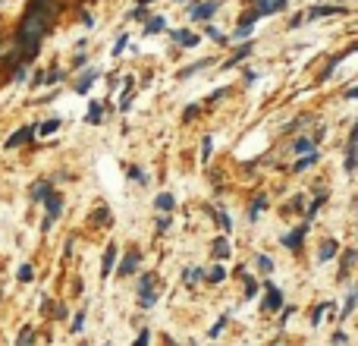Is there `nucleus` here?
I'll list each match as a JSON object with an SVG mask.
<instances>
[{"instance_id": "aec40b11", "label": "nucleus", "mask_w": 358, "mask_h": 346, "mask_svg": "<svg viewBox=\"0 0 358 346\" xmlns=\"http://www.w3.org/2000/svg\"><path fill=\"white\" fill-rule=\"evenodd\" d=\"M48 192H54V186H50V179H41V183L32 186V202H44V195Z\"/></svg>"}, {"instance_id": "39448f33", "label": "nucleus", "mask_w": 358, "mask_h": 346, "mask_svg": "<svg viewBox=\"0 0 358 346\" xmlns=\"http://www.w3.org/2000/svg\"><path fill=\"white\" fill-rule=\"evenodd\" d=\"M264 287H267V296H264V309H267V311H277V309L283 305V293L277 290V283H274V280H267Z\"/></svg>"}, {"instance_id": "412c9836", "label": "nucleus", "mask_w": 358, "mask_h": 346, "mask_svg": "<svg viewBox=\"0 0 358 346\" xmlns=\"http://www.w3.org/2000/svg\"><path fill=\"white\" fill-rule=\"evenodd\" d=\"M138 261H142V258H138V252H132V255H126V261L119 264V271H116V274H119V277H129L132 271L138 268Z\"/></svg>"}, {"instance_id": "4be33fe9", "label": "nucleus", "mask_w": 358, "mask_h": 346, "mask_svg": "<svg viewBox=\"0 0 358 346\" xmlns=\"http://www.w3.org/2000/svg\"><path fill=\"white\" fill-rule=\"evenodd\" d=\"M355 255H358L355 249H346V252H342V268H340V277H349V271H352V264H355Z\"/></svg>"}, {"instance_id": "a878e982", "label": "nucleus", "mask_w": 358, "mask_h": 346, "mask_svg": "<svg viewBox=\"0 0 358 346\" xmlns=\"http://www.w3.org/2000/svg\"><path fill=\"white\" fill-rule=\"evenodd\" d=\"M101 114H104V104H101V101H91V107H88V123H101Z\"/></svg>"}, {"instance_id": "4c0bfd02", "label": "nucleus", "mask_w": 358, "mask_h": 346, "mask_svg": "<svg viewBox=\"0 0 358 346\" xmlns=\"http://www.w3.org/2000/svg\"><path fill=\"white\" fill-rule=\"evenodd\" d=\"M82 328H85V309L72 318V334H82Z\"/></svg>"}, {"instance_id": "20e7f679", "label": "nucleus", "mask_w": 358, "mask_h": 346, "mask_svg": "<svg viewBox=\"0 0 358 346\" xmlns=\"http://www.w3.org/2000/svg\"><path fill=\"white\" fill-rule=\"evenodd\" d=\"M286 6H289V0H258L255 10H258V16H274V13L286 10Z\"/></svg>"}, {"instance_id": "2f4dec72", "label": "nucleus", "mask_w": 358, "mask_h": 346, "mask_svg": "<svg viewBox=\"0 0 358 346\" xmlns=\"http://www.w3.org/2000/svg\"><path fill=\"white\" fill-rule=\"evenodd\" d=\"M201 277H204L201 268H189V271H185V283H189V287H192V283H198Z\"/></svg>"}, {"instance_id": "9d476101", "label": "nucleus", "mask_w": 358, "mask_h": 346, "mask_svg": "<svg viewBox=\"0 0 358 346\" xmlns=\"http://www.w3.org/2000/svg\"><path fill=\"white\" fill-rule=\"evenodd\" d=\"M98 79H101V72H98V69H88V72H82V79L76 82V91H79V95H88V88L98 82Z\"/></svg>"}, {"instance_id": "0eeeda50", "label": "nucleus", "mask_w": 358, "mask_h": 346, "mask_svg": "<svg viewBox=\"0 0 358 346\" xmlns=\"http://www.w3.org/2000/svg\"><path fill=\"white\" fill-rule=\"evenodd\" d=\"M355 142H358V129L349 132V142H346V161H342L346 173H355Z\"/></svg>"}, {"instance_id": "864d4df0", "label": "nucleus", "mask_w": 358, "mask_h": 346, "mask_svg": "<svg viewBox=\"0 0 358 346\" xmlns=\"http://www.w3.org/2000/svg\"><path fill=\"white\" fill-rule=\"evenodd\" d=\"M179 3H182V0H179Z\"/></svg>"}, {"instance_id": "423d86ee", "label": "nucleus", "mask_w": 358, "mask_h": 346, "mask_svg": "<svg viewBox=\"0 0 358 346\" xmlns=\"http://www.w3.org/2000/svg\"><path fill=\"white\" fill-rule=\"evenodd\" d=\"M35 129H38V126H22L19 132H13V136L6 138V148H19V145L32 142V138H35Z\"/></svg>"}, {"instance_id": "4468645a", "label": "nucleus", "mask_w": 358, "mask_h": 346, "mask_svg": "<svg viewBox=\"0 0 358 346\" xmlns=\"http://www.w3.org/2000/svg\"><path fill=\"white\" fill-rule=\"evenodd\" d=\"M163 29H167V19H163V16H151V19H145V35H161Z\"/></svg>"}, {"instance_id": "a211bd4d", "label": "nucleus", "mask_w": 358, "mask_h": 346, "mask_svg": "<svg viewBox=\"0 0 358 346\" xmlns=\"http://www.w3.org/2000/svg\"><path fill=\"white\" fill-rule=\"evenodd\" d=\"M214 63V60H198V63H192V66H185V69H179L176 72V79H189V76H195V72H201V69H208V66Z\"/></svg>"}, {"instance_id": "49530a36", "label": "nucleus", "mask_w": 358, "mask_h": 346, "mask_svg": "<svg viewBox=\"0 0 358 346\" xmlns=\"http://www.w3.org/2000/svg\"><path fill=\"white\" fill-rule=\"evenodd\" d=\"M211 148H214V142H211V138H204V142H201V157H204V161H208Z\"/></svg>"}, {"instance_id": "37998d69", "label": "nucleus", "mask_w": 358, "mask_h": 346, "mask_svg": "<svg viewBox=\"0 0 358 346\" xmlns=\"http://www.w3.org/2000/svg\"><path fill=\"white\" fill-rule=\"evenodd\" d=\"M223 328H227V315H223V318H220V321H217V324H214V328H211V330H208V337H220V330H223Z\"/></svg>"}, {"instance_id": "e433bc0d", "label": "nucleus", "mask_w": 358, "mask_h": 346, "mask_svg": "<svg viewBox=\"0 0 358 346\" xmlns=\"http://www.w3.org/2000/svg\"><path fill=\"white\" fill-rule=\"evenodd\" d=\"M129 179H135V183H148V176H145V170L142 167H129Z\"/></svg>"}, {"instance_id": "9b49d317", "label": "nucleus", "mask_w": 358, "mask_h": 346, "mask_svg": "<svg viewBox=\"0 0 358 346\" xmlns=\"http://www.w3.org/2000/svg\"><path fill=\"white\" fill-rule=\"evenodd\" d=\"M305 233H308V221H305L298 230H293L289 236H283V245H286V249H298V245H302V239H305Z\"/></svg>"}, {"instance_id": "bb28decb", "label": "nucleus", "mask_w": 358, "mask_h": 346, "mask_svg": "<svg viewBox=\"0 0 358 346\" xmlns=\"http://www.w3.org/2000/svg\"><path fill=\"white\" fill-rule=\"evenodd\" d=\"M214 255L217 258H229V242H227V239H214Z\"/></svg>"}, {"instance_id": "09e8293b", "label": "nucleus", "mask_w": 358, "mask_h": 346, "mask_svg": "<svg viewBox=\"0 0 358 346\" xmlns=\"http://www.w3.org/2000/svg\"><path fill=\"white\" fill-rule=\"evenodd\" d=\"M148 340H151V330H142L138 340H135V346H148Z\"/></svg>"}, {"instance_id": "393cba45", "label": "nucleus", "mask_w": 358, "mask_h": 346, "mask_svg": "<svg viewBox=\"0 0 358 346\" xmlns=\"http://www.w3.org/2000/svg\"><path fill=\"white\" fill-rule=\"evenodd\" d=\"M314 161H317V155H314V151H308V155H305V157H298V161L293 164V170H295V173H302L305 167H311V164H314Z\"/></svg>"}, {"instance_id": "b1692460", "label": "nucleus", "mask_w": 358, "mask_h": 346, "mask_svg": "<svg viewBox=\"0 0 358 346\" xmlns=\"http://www.w3.org/2000/svg\"><path fill=\"white\" fill-rule=\"evenodd\" d=\"M60 126H63V123H60V117H57V120H48V123H41L35 132H41V136H54V132L60 129Z\"/></svg>"}, {"instance_id": "de8ad7c7", "label": "nucleus", "mask_w": 358, "mask_h": 346, "mask_svg": "<svg viewBox=\"0 0 358 346\" xmlns=\"http://www.w3.org/2000/svg\"><path fill=\"white\" fill-rule=\"evenodd\" d=\"M324 311H327V302H321V305H317V309H314V324H321Z\"/></svg>"}, {"instance_id": "1a4fd4ad", "label": "nucleus", "mask_w": 358, "mask_h": 346, "mask_svg": "<svg viewBox=\"0 0 358 346\" xmlns=\"http://www.w3.org/2000/svg\"><path fill=\"white\" fill-rule=\"evenodd\" d=\"M114 264H116V242H110V245H107V252H104V261H101V277H104V280L110 277Z\"/></svg>"}, {"instance_id": "c9c22d12", "label": "nucleus", "mask_w": 358, "mask_h": 346, "mask_svg": "<svg viewBox=\"0 0 358 346\" xmlns=\"http://www.w3.org/2000/svg\"><path fill=\"white\" fill-rule=\"evenodd\" d=\"M16 277H19V280H22V283H32V277H35V271H32V264H22Z\"/></svg>"}, {"instance_id": "ddd939ff", "label": "nucleus", "mask_w": 358, "mask_h": 346, "mask_svg": "<svg viewBox=\"0 0 358 346\" xmlns=\"http://www.w3.org/2000/svg\"><path fill=\"white\" fill-rule=\"evenodd\" d=\"M132 95H135V79H126V91L119 98V114H126L132 107Z\"/></svg>"}, {"instance_id": "6ab92c4d", "label": "nucleus", "mask_w": 358, "mask_h": 346, "mask_svg": "<svg viewBox=\"0 0 358 346\" xmlns=\"http://www.w3.org/2000/svg\"><path fill=\"white\" fill-rule=\"evenodd\" d=\"M154 208H157V211H163V214H170V211L176 208V198L170 195V192H161V195L154 198Z\"/></svg>"}, {"instance_id": "c756f323", "label": "nucleus", "mask_w": 358, "mask_h": 346, "mask_svg": "<svg viewBox=\"0 0 358 346\" xmlns=\"http://www.w3.org/2000/svg\"><path fill=\"white\" fill-rule=\"evenodd\" d=\"M208 280H211V283H223V280H227V271H223L220 264H217V268H211V271H208Z\"/></svg>"}, {"instance_id": "7ed1b4c3", "label": "nucleus", "mask_w": 358, "mask_h": 346, "mask_svg": "<svg viewBox=\"0 0 358 346\" xmlns=\"http://www.w3.org/2000/svg\"><path fill=\"white\" fill-rule=\"evenodd\" d=\"M217 6H220V0H201L198 6H192V19H195V22H204V19H211L217 13Z\"/></svg>"}, {"instance_id": "c85d7f7f", "label": "nucleus", "mask_w": 358, "mask_h": 346, "mask_svg": "<svg viewBox=\"0 0 358 346\" xmlns=\"http://www.w3.org/2000/svg\"><path fill=\"white\" fill-rule=\"evenodd\" d=\"M264 208H267V198H264V195H258V198H255V205H251V211H248V217H251V221H255V217L261 214Z\"/></svg>"}, {"instance_id": "a19ab883", "label": "nucleus", "mask_w": 358, "mask_h": 346, "mask_svg": "<svg viewBox=\"0 0 358 346\" xmlns=\"http://www.w3.org/2000/svg\"><path fill=\"white\" fill-rule=\"evenodd\" d=\"M204 32H208V35L214 38L217 44H227V35H220V32H217V29H214V25H211V22H208V29H204Z\"/></svg>"}, {"instance_id": "72a5a7b5", "label": "nucleus", "mask_w": 358, "mask_h": 346, "mask_svg": "<svg viewBox=\"0 0 358 346\" xmlns=\"http://www.w3.org/2000/svg\"><path fill=\"white\" fill-rule=\"evenodd\" d=\"M60 79H63V69H50V72H48V76H44V79H41V85H57V82H60Z\"/></svg>"}, {"instance_id": "ea45409f", "label": "nucleus", "mask_w": 358, "mask_h": 346, "mask_svg": "<svg viewBox=\"0 0 358 346\" xmlns=\"http://www.w3.org/2000/svg\"><path fill=\"white\" fill-rule=\"evenodd\" d=\"M126 44H129V35H119V38H116V44H114V57H119V54H123V51H126Z\"/></svg>"}, {"instance_id": "f3484780", "label": "nucleus", "mask_w": 358, "mask_h": 346, "mask_svg": "<svg viewBox=\"0 0 358 346\" xmlns=\"http://www.w3.org/2000/svg\"><path fill=\"white\" fill-rule=\"evenodd\" d=\"M44 205H48L50 217H60V211H63V198H60L57 192H48V195H44Z\"/></svg>"}, {"instance_id": "f704fd0d", "label": "nucleus", "mask_w": 358, "mask_h": 346, "mask_svg": "<svg viewBox=\"0 0 358 346\" xmlns=\"http://www.w3.org/2000/svg\"><path fill=\"white\" fill-rule=\"evenodd\" d=\"M198 114H201V104H189V107L182 110V120H185V123H189V120H195Z\"/></svg>"}, {"instance_id": "dca6fc26", "label": "nucleus", "mask_w": 358, "mask_h": 346, "mask_svg": "<svg viewBox=\"0 0 358 346\" xmlns=\"http://www.w3.org/2000/svg\"><path fill=\"white\" fill-rule=\"evenodd\" d=\"M248 54H251V44L245 41V44H239V48L233 51V57H229V60H227V63H223V66H227V69H233V66H236V63H242V60L248 57Z\"/></svg>"}, {"instance_id": "473e14b6", "label": "nucleus", "mask_w": 358, "mask_h": 346, "mask_svg": "<svg viewBox=\"0 0 358 346\" xmlns=\"http://www.w3.org/2000/svg\"><path fill=\"white\" fill-rule=\"evenodd\" d=\"M355 302H358V293L352 290V293H349V299H346V309H342V318H349L355 311Z\"/></svg>"}, {"instance_id": "58836bf2", "label": "nucleus", "mask_w": 358, "mask_h": 346, "mask_svg": "<svg viewBox=\"0 0 358 346\" xmlns=\"http://www.w3.org/2000/svg\"><path fill=\"white\" fill-rule=\"evenodd\" d=\"M248 35H251V25H239V29L233 32V41H245Z\"/></svg>"}, {"instance_id": "7c9ffc66", "label": "nucleus", "mask_w": 358, "mask_h": 346, "mask_svg": "<svg viewBox=\"0 0 358 346\" xmlns=\"http://www.w3.org/2000/svg\"><path fill=\"white\" fill-rule=\"evenodd\" d=\"M258 19H261V16H258V10H255V6H251L248 13H242V16H239V25H255Z\"/></svg>"}, {"instance_id": "603ef678", "label": "nucleus", "mask_w": 358, "mask_h": 346, "mask_svg": "<svg viewBox=\"0 0 358 346\" xmlns=\"http://www.w3.org/2000/svg\"><path fill=\"white\" fill-rule=\"evenodd\" d=\"M82 346H88V343H82Z\"/></svg>"}, {"instance_id": "f03ea898", "label": "nucleus", "mask_w": 358, "mask_h": 346, "mask_svg": "<svg viewBox=\"0 0 358 346\" xmlns=\"http://www.w3.org/2000/svg\"><path fill=\"white\" fill-rule=\"evenodd\" d=\"M138 299H142V309L157 305V290H154V277L151 274H145L142 280H138Z\"/></svg>"}, {"instance_id": "c03bdc74", "label": "nucleus", "mask_w": 358, "mask_h": 346, "mask_svg": "<svg viewBox=\"0 0 358 346\" xmlns=\"http://www.w3.org/2000/svg\"><path fill=\"white\" fill-rule=\"evenodd\" d=\"M258 268H261L264 274H270V271H274V261H270V258H264V255H261V258H258Z\"/></svg>"}, {"instance_id": "6e6552de", "label": "nucleus", "mask_w": 358, "mask_h": 346, "mask_svg": "<svg viewBox=\"0 0 358 346\" xmlns=\"http://www.w3.org/2000/svg\"><path fill=\"white\" fill-rule=\"evenodd\" d=\"M336 13H346V6H333V3H324V6H314L308 10L302 19H321V16H336Z\"/></svg>"}, {"instance_id": "a18cd8bd", "label": "nucleus", "mask_w": 358, "mask_h": 346, "mask_svg": "<svg viewBox=\"0 0 358 346\" xmlns=\"http://www.w3.org/2000/svg\"><path fill=\"white\" fill-rule=\"evenodd\" d=\"M217 221H220V230H223V233H229V230H233V224H229V217L223 214V211L217 214Z\"/></svg>"}, {"instance_id": "f8f14e48", "label": "nucleus", "mask_w": 358, "mask_h": 346, "mask_svg": "<svg viewBox=\"0 0 358 346\" xmlns=\"http://www.w3.org/2000/svg\"><path fill=\"white\" fill-rule=\"evenodd\" d=\"M336 252H340V242L336 239H324L321 252H317V261H330V258H336Z\"/></svg>"}, {"instance_id": "5701e85b", "label": "nucleus", "mask_w": 358, "mask_h": 346, "mask_svg": "<svg viewBox=\"0 0 358 346\" xmlns=\"http://www.w3.org/2000/svg\"><path fill=\"white\" fill-rule=\"evenodd\" d=\"M293 151H295V155H302V151H314V138H308V136H302V138H295V145H293Z\"/></svg>"}, {"instance_id": "8fccbe9b", "label": "nucleus", "mask_w": 358, "mask_h": 346, "mask_svg": "<svg viewBox=\"0 0 358 346\" xmlns=\"http://www.w3.org/2000/svg\"><path fill=\"white\" fill-rule=\"evenodd\" d=\"M223 95H227V88H217V91H214V95H211V98H208V101H204V104H214V101H220Z\"/></svg>"}, {"instance_id": "cd10ccee", "label": "nucleus", "mask_w": 358, "mask_h": 346, "mask_svg": "<svg viewBox=\"0 0 358 346\" xmlns=\"http://www.w3.org/2000/svg\"><path fill=\"white\" fill-rule=\"evenodd\" d=\"M32 343H35V330H32V328H22V334H19L16 346H32Z\"/></svg>"}, {"instance_id": "79ce46f5", "label": "nucleus", "mask_w": 358, "mask_h": 346, "mask_svg": "<svg viewBox=\"0 0 358 346\" xmlns=\"http://www.w3.org/2000/svg\"><path fill=\"white\" fill-rule=\"evenodd\" d=\"M91 221H95V224H104V221H107V224H110V208L95 211V217H91Z\"/></svg>"}, {"instance_id": "2eb2a0df", "label": "nucleus", "mask_w": 358, "mask_h": 346, "mask_svg": "<svg viewBox=\"0 0 358 346\" xmlns=\"http://www.w3.org/2000/svg\"><path fill=\"white\" fill-rule=\"evenodd\" d=\"M173 41L182 44V48H195V44H198V35H192L189 29H176V32H173Z\"/></svg>"}, {"instance_id": "3c124183", "label": "nucleus", "mask_w": 358, "mask_h": 346, "mask_svg": "<svg viewBox=\"0 0 358 346\" xmlns=\"http://www.w3.org/2000/svg\"><path fill=\"white\" fill-rule=\"evenodd\" d=\"M135 3H138V6H148V3H154V0H135Z\"/></svg>"}, {"instance_id": "f257e3e1", "label": "nucleus", "mask_w": 358, "mask_h": 346, "mask_svg": "<svg viewBox=\"0 0 358 346\" xmlns=\"http://www.w3.org/2000/svg\"><path fill=\"white\" fill-rule=\"evenodd\" d=\"M57 10H60L57 0H32L29 13H25L22 25H19V32H16V51H19V57H22V63H32V60L38 57L41 41L50 32V22H54Z\"/></svg>"}]
</instances>
